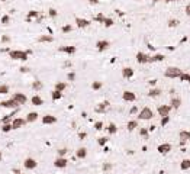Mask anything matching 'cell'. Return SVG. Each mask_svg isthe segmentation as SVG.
<instances>
[{
    "instance_id": "cell-1",
    "label": "cell",
    "mask_w": 190,
    "mask_h": 174,
    "mask_svg": "<svg viewBox=\"0 0 190 174\" xmlns=\"http://www.w3.org/2000/svg\"><path fill=\"white\" fill-rule=\"evenodd\" d=\"M31 54H32V51H22V49H10L9 51V57L13 61H26Z\"/></svg>"
},
{
    "instance_id": "cell-2",
    "label": "cell",
    "mask_w": 190,
    "mask_h": 174,
    "mask_svg": "<svg viewBox=\"0 0 190 174\" xmlns=\"http://www.w3.org/2000/svg\"><path fill=\"white\" fill-rule=\"evenodd\" d=\"M181 73L183 71H181V68H179V67H168V68H166V71H164V77H167V78H179Z\"/></svg>"
},
{
    "instance_id": "cell-3",
    "label": "cell",
    "mask_w": 190,
    "mask_h": 174,
    "mask_svg": "<svg viewBox=\"0 0 190 174\" xmlns=\"http://www.w3.org/2000/svg\"><path fill=\"white\" fill-rule=\"evenodd\" d=\"M154 118V112L149 108H144L138 112V119L139 120H151Z\"/></svg>"
},
{
    "instance_id": "cell-4",
    "label": "cell",
    "mask_w": 190,
    "mask_h": 174,
    "mask_svg": "<svg viewBox=\"0 0 190 174\" xmlns=\"http://www.w3.org/2000/svg\"><path fill=\"white\" fill-rule=\"evenodd\" d=\"M23 167H25V170H35L38 167V161L32 157H28L23 160Z\"/></svg>"
},
{
    "instance_id": "cell-5",
    "label": "cell",
    "mask_w": 190,
    "mask_h": 174,
    "mask_svg": "<svg viewBox=\"0 0 190 174\" xmlns=\"http://www.w3.org/2000/svg\"><path fill=\"white\" fill-rule=\"evenodd\" d=\"M10 99H13V100H15V102H16L19 106H22V105H25V103L28 102V97H26V94H23V93H19V91H18V93H13Z\"/></svg>"
},
{
    "instance_id": "cell-6",
    "label": "cell",
    "mask_w": 190,
    "mask_h": 174,
    "mask_svg": "<svg viewBox=\"0 0 190 174\" xmlns=\"http://www.w3.org/2000/svg\"><path fill=\"white\" fill-rule=\"evenodd\" d=\"M26 119H23V118H15V119L12 120V128L13 130L15 129H21V128H25L26 126Z\"/></svg>"
},
{
    "instance_id": "cell-7",
    "label": "cell",
    "mask_w": 190,
    "mask_h": 174,
    "mask_svg": "<svg viewBox=\"0 0 190 174\" xmlns=\"http://www.w3.org/2000/svg\"><path fill=\"white\" fill-rule=\"evenodd\" d=\"M171 106L170 105H161V106H158L157 109V112H158V115L163 118V116H170V113H171Z\"/></svg>"
},
{
    "instance_id": "cell-8",
    "label": "cell",
    "mask_w": 190,
    "mask_h": 174,
    "mask_svg": "<svg viewBox=\"0 0 190 174\" xmlns=\"http://www.w3.org/2000/svg\"><path fill=\"white\" fill-rule=\"evenodd\" d=\"M109 46H110V42H109L108 39H100V41L96 42V49H97L99 52H103V51L109 49Z\"/></svg>"
},
{
    "instance_id": "cell-9",
    "label": "cell",
    "mask_w": 190,
    "mask_h": 174,
    "mask_svg": "<svg viewBox=\"0 0 190 174\" xmlns=\"http://www.w3.org/2000/svg\"><path fill=\"white\" fill-rule=\"evenodd\" d=\"M135 58H136V63H138V64H147V63H149V55L145 54V52H142V51L136 52Z\"/></svg>"
},
{
    "instance_id": "cell-10",
    "label": "cell",
    "mask_w": 190,
    "mask_h": 174,
    "mask_svg": "<svg viewBox=\"0 0 190 174\" xmlns=\"http://www.w3.org/2000/svg\"><path fill=\"white\" fill-rule=\"evenodd\" d=\"M58 51L60 52H64V54H68V55H74L77 52V48L73 46V45H64V46H60Z\"/></svg>"
},
{
    "instance_id": "cell-11",
    "label": "cell",
    "mask_w": 190,
    "mask_h": 174,
    "mask_svg": "<svg viewBox=\"0 0 190 174\" xmlns=\"http://www.w3.org/2000/svg\"><path fill=\"white\" fill-rule=\"evenodd\" d=\"M171 144H168V142H164V144H160L158 147H157V151L160 152L161 155H166V154H168V152L171 151Z\"/></svg>"
},
{
    "instance_id": "cell-12",
    "label": "cell",
    "mask_w": 190,
    "mask_h": 174,
    "mask_svg": "<svg viewBox=\"0 0 190 174\" xmlns=\"http://www.w3.org/2000/svg\"><path fill=\"white\" fill-rule=\"evenodd\" d=\"M68 165V160L66 157H57L55 161H54V167L57 168H66Z\"/></svg>"
},
{
    "instance_id": "cell-13",
    "label": "cell",
    "mask_w": 190,
    "mask_h": 174,
    "mask_svg": "<svg viewBox=\"0 0 190 174\" xmlns=\"http://www.w3.org/2000/svg\"><path fill=\"white\" fill-rule=\"evenodd\" d=\"M0 106L1 108H7V109H19V105L13 100V99H9V100H3L0 102Z\"/></svg>"
},
{
    "instance_id": "cell-14",
    "label": "cell",
    "mask_w": 190,
    "mask_h": 174,
    "mask_svg": "<svg viewBox=\"0 0 190 174\" xmlns=\"http://www.w3.org/2000/svg\"><path fill=\"white\" fill-rule=\"evenodd\" d=\"M179 138H180V147H183L187 141H190V130H180Z\"/></svg>"
},
{
    "instance_id": "cell-15",
    "label": "cell",
    "mask_w": 190,
    "mask_h": 174,
    "mask_svg": "<svg viewBox=\"0 0 190 174\" xmlns=\"http://www.w3.org/2000/svg\"><path fill=\"white\" fill-rule=\"evenodd\" d=\"M76 25H77V28H80V29H84V28H89L90 25H91V22H90L89 19L76 18Z\"/></svg>"
},
{
    "instance_id": "cell-16",
    "label": "cell",
    "mask_w": 190,
    "mask_h": 174,
    "mask_svg": "<svg viewBox=\"0 0 190 174\" xmlns=\"http://www.w3.org/2000/svg\"><path fill=\"white\" fill-rule=\"evenodd\" d=\"M122 99L125 102H135L136 100V94L134 91H129V90H125L122 93Z\"/></svg>"
},
{
    "instance_id": "cell-17",
    "label": "cell",
    "mask_w": 190,
    "mask_h": 174,
    "mask_svg": "<svg viewBox=\"0 0 190 174\" xmlns=\"http://www.w3.org/2000/svg\"><path fill=\"white\" fill-rule=\"evenodd\" d=\"M109 105H110V103H109L108 100H105V102L99 103V105L94 108V112H96V113H105V112H106V109L109 108Z\"/></svg>"
},
{
    "instance_id": "cell-18",
    "label": "cell",
    "mask_w": 190,
    "mask_h": 174,
    "mask_svg": "<svg viewBox=\"0 0 190 174\" xmlns=\"http://www.w3.org/2000/svg\"><path fill=\"white\" fill-rule=\"evenodd\" d=\"M135 74L134 68L132 67H123L122 68V77L123 78H132Z\"/></svg>"
},
{
    "instance_id": "cell-19",
    "label": "cell",
    "mask_w": 190,
    "mask_h": 174,
    "mask_svg": "<svg viewBox=\"0 0 190 174\" xmlns=\"http://www.w3.org/2000/svg\"><path fill=\"white\" fill-rule=\"evenodd\" d=\"M57 118L55 116H52V115H45V116H42V123L44 125H54V123H57Z\"/></svg>"
},
{
    "instance_id": "cell-20",
    "label": "cell",
    "mask_w": 190,
    "mask_h": 174,
    "mask_svg": "<svg viewBox=\"0 0 190 174\" xmlns=\"http://www.w3.org/2000/svg\"><path fill=\"white\" fill-rule=\"evenodd\" d=\"M76 157H77L78 160H84V158L87 157V148H84V147H80L77 151H76Z\"/></svg>"
},
{
    "instance_id": "cell-21",
    "label": "cell",
    "mask_w": 190,
    "mask_h": 174,
    "mask_svg": "<svg viewBox=\"0 0 190 174\" xmlns=\"http://www.w3.org/2000/svg\"><path fill=\"white\" fill-rule=\"evenodd\" d=\"M31 103L34 106H42L44 105V99L41 97V96H38V94H35V96L31 97Z\"/></svg>"
},
{
    "instance_id": "cell-22",
    "label": "cell",
    "mask_w": 190,
    "mask_h": 174,
    "mask_svg": "<svg viewBox=\"0 0 190 174\" xmlns=\"http://www.w3.org/2000/svg\"><path fill=\"white\" fill-rule=\"evenodd\" d=\"M38 116H39V115H38V112H29V113L26 115V118H25V119H26L28 123H32V122H36V120H38Z\"/></svg>"
},
{
    "instance_id": "cell-23",
    "label": "cell",
    "mask_w": 190,
    "mask_h": 174,
    "mask_svg": "<svg viewBox=\"0 0 190 174\" xmlns=\"http://www.w3.org/2000/svg\"><path fill=\"white\" fill-rule=\"evenodd\" d=\"M164 60H166L164 54H154L152 57H149V63H161Z\"/></svg>"
},
{
    "instance_id": "cell-24",
    "label": "cell",
    "mask_w": 190,
    "mask_h": 174,
    "mask_svg": "<svg viewBox=\"0 0 190 174\" xmlns=\"http://www.w3.org/2000/svg\"><path fill=\"white\" fill-rule=\"evenodd\" d=\"M136 128H139V125H138V120L132 119V120H129V122L126 123V129L129 130V132H134Z\"/></svg>"
},
{
    "instance_id": "cell-25",
    "label": "cell",
    "mask_w": 190,
    "mask_h": 174,
    "mask_svg": "<svg viewBox=\"0 0 190 174\" xmlns=\"http://www.w3.org/2000/svg\"><path fill=\"white\" fill-rule=\"evenodd\" d=\"M170 106H171V109H177L181 106V99L180 97H173L171 100H170Z\"/></svg>"
},
{
    "instance_id": "cell-26",
    "label": "cell",
    "mask_w": 190,
    "mask_h": 174,
    "mask_svg": "<svg viewBox=\"0 0 190 174\" xmlns=\"http://www.w3.org/2000/svg\"><path fill=\"white\" fill-rule=\"evenodd\" d=\"M180 170H181V171L190 170V158H184V160H181V163H180Z\"/></svg>"
},
{
    "instance_id": "cell-27",
    "label": "cell",
    "mask_w": 190,
    "mask_h": 174,
    "mask_svg": "<svg viewBox=\"0 0 190 174\" xmlns=\"http://www.w3.org/2000/svg\"><path fill=\"white\" fill-rule=\"evenodd\" d=\"M161 93H163V91H161V88H158V87H152V88L148 91V96H149V97H158Z\"/></svg>"
},
{
    "instance_id": "cell-28",
    "label": "cell",
    "mask_w": 190,
    "mask_h": 174,
    "mask_svg": "<svg viewBox=\"0 0 190 174\" xmlns=\"http://www.w3.org/2000/svg\"><path fill=\"white\" fill-rule=\"evenodd\" d=\"M54 41V36L52 35H41L39 38H38V42H52Z\"/></svg>"
},
{
    "instance_id": "cell-29",
    "label": "cell",
    "mask_w": 190,
    "mask_h": 174,
    "mask_svg": "<svg viewBox=\"0 0 190 174\" xmlns=\"http://www.w3.org/2000/svg\"><path fill=\"white\" fill-rule=\"evenodd\" d=\"M108 132H109V135H115L116 132H118V126H116V123H113V122H110L109 125H108Z\"/></svg>"
},
{
    "instance_id": "cell-30",
    "label": "cell",
    "mask_w": 190,
    "mask_h": 174,
    "mask_svg": "<svg viewBox=\"0 0 190 174\" xmlns=\"http://www.w3.org/2000/svg\"><path fill=\"white\" fill-rule=\"evenodd\" d=\"M66 88H67V83H64V81H58V83L55 84V88H54V90H57V91H61V93H63Z\"/></svg>"
},
{
    "instance_id": "cell-31",
    "label": "cell",
    "mask_w": 190,
    "mask_h": 174,
    "mask_svg": "<svg viewBox=\"0 0 190 174\" xmlns=\"http://www.w3.org/2000/svg\"><path fill=\"white\" fill-rule=\"evenodd\" d=\"M32 88H34L35 91H39V90H42V88H44V84H42V81H39V80H35L34 83H32Z\"/></svg>"
},
{
    "instance_id": "cell-32",
    "label": "cell",
    "mask_w": 190,
    "mask_h": 174,
    "mask_svg": "<svg viewBox=\"0 0 190 174\" xmlns=\"http://www.w3.org/2000/svg\"><path fill=\"white\" fill-rule=\"evenodd\" d=\"M61 97H63V93H61V91H57V90H52V91H51V99H52L54 102L60 100Z\"/></svg>"
},
{
    "instance_id": "cell-33",
    "label": "cell",
    "mask_w": 190,
    "mask_h": 174,
    "mask_svg": "<svg viewBox=\"0 0 190 174\" xmlns=\"http://www.w3.org/2000/svg\"><path fill=\"white\" fill-rule=\"evenodd\" d=\"M139 135L144 139H148L149 138V130H148V128H139Z\"/></svg>"
},
{
    "instance_id": "cell-34",
    "label": "cell",
    "mask_w": 190,
    "mask_h": 174,
    "mask_svg": "<svg viewBox=\"0 0 190 174\" xmlns=\"http://www.w3.org/2000/svg\"><path fill=\"white\" fill-rule=\"evenodd\" d=\"M167 25H168V28H177L180 25V21L179 19H168Z\"/></svg>"
},
{
    "instance_id": "cell-35",
    "label": "cell",
    "mask_w": 190,
    "mask_h": 174,
    "mask_svg": "<svg viewBox=\"0 0 190 174\" xmlns=\"http://www.w3.org/2000/svg\"><path fill=\"white\" fill-rule=\"evenodd\" d=\"M180 81H184V83H190V74L189 73H184V71H183V73H181V74H180Z\"/></svg>"
},
{
    "instance_id": "cell-36",
    "label": "cell",
    "mask_w": 190,
    "mask_h": 174,
    "mask_svg": "<svg viewBox=\"0 0 190 174\" xmlns=\"http://www.w3.org/2000/svg\"><path fill=\"white\" fill-rule=\"evenodd\" d=\"M103 25H105V28H110V26H113V25H115V21H113L112 18H105Z\"/></svg>"
},
{
    "instance_id": "cell-37",
    "label": "cell",
    "mask_w": 190,
    "mask_h": 174,
    "mask_svg": "<svg viewBox=\"0 0 190 174\" xmlns=\"http://www.w3.org/2000/svg\"><path fill=\"white\" fill-rule=\"evenodd\" d=\"M32 18H39V12H36V10H29L28 12V19H26V21L29 22Z\"/></svg>"
},
{
    "instance_id": "cell-38",
    "label": "cell",
    "mask_w": 190,
    "mask_h": 174,
    "mask_svg": "<svg viewBox=\"0 0 190 174\" xmlns=\"http://www.w3.org/2000/svg\"><path fill=\"white\" fill-rule=\"evenodd\" d=\"M102 87H103V83L99 81V80H96V81L91 83V88H93V90H100Z\"/></svg>"
},
{
    "instance_id": "cell-39",
    "label": "cell",
    "mask_w": 190,
    "mask_h": 174,
    "mask_svg": "<svg viewBox=\"0 0 190 174\" xmlns=\"http://www.w3.org/2000/svg\"><path fill=\"white\" fill-rule=\"evenodd\" d=\"M10 130H13V128H12V123H3V125H1V132L7 133V132H10Z\"/></svg>"
},
{
    "instance_id": "cell-40",
    "label": "cell",
    "mask_w": 190,
    "mask_h": 174,
    "mask_svg": "<svg viewBox=\"0 0 190 174\" xmlns=\"http://www.w3.org/2000/svg\"><path fill=\"white\" fill-rule=\"evenodd\" d=\"M112 168H113V164L112 163H105V164H103V167H102V170H103L105 173H109Z\"/></svg>"
},
{
    "instance_id": "cell-41",
    "label": "cell",
    "mask_w": 190,
    "mask_h": 174,
    "mask_svg": "<svg viewBox=\"0 0 190 174\" xmlns=\"http://www.w3.org/2000/svg\"><path fill=\"white\" fill-rule=\"evenodd\" d=\"M9 86L7 84H0V94H7L9 93Z\"/></svg>"
},
{
    "instance_id": "cell-42",
    "label": "cell",
    "mask_w": 190,
    "mask_h": 174,
    "mask_svg": "<svg viewBox=\"0 0 190 174\" xmlns=\"http://www.w3.org/2000/svg\"><path fill=\"white\" fill-rule=\"evenodd\" d=\"M108 141H109V138H108V136H100V138L97 139V144H99L100 147H105V145L108 144Z\"/></svg>"
},
{
    "instance_id": "cell-43",
    "label": "cell",
    "mask_w": 190,
    "mask_h": 174,
    "mask_svg": "<svg viewBox=\"0 0 190 174\" xmlns=\"http://www.w3.org/2000/svg\"><path fill=\"white\" fill-rule=\"evenodd\" d=\"M10 23V16L9 15H4V16H1V25H9Z\"/></svg>"
},
{
    "instance_id": "cell-44",
    "label": "cell",
    "mask_w": 190,
    "mask_h": 174,
    "mask_svg": "<svg viewBox=\"0 0 190 174\" xmlns=\"http://www.w3.org/2000/svg\"><path fill=\"white\" fill-rule=\"evenodd\" d=\"M103 126H105V125H103V122H102V120L94 122V129H96V130H102V129H103Z\"/></svg>"
},
{
    "instance_id": "cell-45",
    "label": "cell",
    "mask_w": 190,
    "mask_h": 174,
    "mask_svg": "<svg viewBox=\"0 0 190 174\" xmlns=\"http://www.w3.org/2000/svg\"><path fill=\"white\" fill-rule=\"evenodd\" d=\"M94 21L99 22V23H103V21H105V15H103V13H99V15H96V16H94Z\"/></svg>"
},
{
    "instance_id": "cell-46",
    "label": "cell",
    "mask_w": 190,
    "mask_h": 174,
    "mask_svg": "<svg viewBox=\"0 0 190 174\" xmlns=\"http://www.w3.org/2000/svg\"><path fill=\"white\" fill-rule=\"evenodd\" d=\"M168 122H170V116H163L160 125H161V126H166V125H168Z\"/></svg>"
},
{
    "instance_id": "cell-47",
    "label": "cell",
    "mask_w": 190,
    "mask_h": 174,
    "mask_svg": "<svg viewBox=\"0 0 190 174\" xmlns=\"http://www.w3.org/2000/svg\"><path fill=\"white\" fill-rule=\"evenodd\" d=\"M61 31H63L64 33H68V32L73 31V26H71V25H64V26L61 28Z\"/></svg>"
},
{
    "instance_id": "cell-48",
    "label": "cell",
    "mask_w": 190,
    "mask_h": 174,
    "mask_svg": "<svg viewBox=\"0 0 190 174\" xmlns=\"http://www.w3.org/2000/svg\"><path fill=\"white\" fill-rule=\"evenodd\" d=\"M57 152H58V157H66V154L68 152V150L67 148H60Z\"/></svg>"
},
{
    "instance_id": "cell-49",
    "label": "cell",
    "mask_w": 190,
    "mask_h": 174,
    "mask_svg": "<svg viewBox=\"0 0 190 174\" xmlns=\"http://www.w3.org/2000/svg\"><path fill=\"white\" fill-rule=\"evenodd\" d=\"M67 80H68V81H74V80H76V73H74V71L68 73V74H67Z\"/></svg>"
},
{
    "instance_id": "cell-50",
    "label": "cell",
    "mask_w": 190,
    "mask_h": 174,
    "mask_svg": "<svg viewBox=\"0 0 190 174\" xmlns=\"http://www.w3.org/2000/svg\"><path fill=\"white\" fill-rule=\"evenodd\" d=\"M48 15H49L51 18H57V16H58V12H57L55 9H52V7H51V9L48 10Z\"/></svg>"
},
{
    "instance_id": "cell-51",
    "label": "cell",
    "mask_w": 190,
    "mask_h": 174,
    "mask_svg": "<svg viewBox=\"0 0 190 174\" xmlns=\"http://www.w3.org/2000/svg\"><path fill=\"white\" fill-rule=\"evenodd\" d=\"M10 42V36L9 35H3L1 36V44H9Z\"/></svg>"
},
{
    "instance_id": "cell-52",
    "label": "cell",
    "mask_w": 190,
    "mask_h": 174,
    "mask_svg": "<svg viewBox=\"0 0 190 174\" xmlns=\"http://www.w3.org/2000/svg\"><path fill=\"white\" fill-rule=\"evenodd\" d=\"M138 112H139L138 106H132V108H131V110H129V115H138Z\"/></svg>"
},
{
    "instance_id": "cell-53",
    "label": "cell",
    "mask_w": 190,
    "mask_h": 174,
    "mask_svg": "<svg viewBox=\"0 0 190 174\" xmlns=\"http://www.w3.org/2000/svg\"><path fill=\"white\" fill-rule=\"evenodd\" d=\"M78 138L83 141V139H86V138H87V133H86V132H80V133H78Z\"/></svg>"
},
{
    "instance_id": "cell-54",
    "label": "cell",
    "mask_w": 190,
    "mask_h": 174,
    "mask_svg": "<svg viewBox=\"0 0 190 174\" xmlns=\"http://www.w3.org/2000/svg\"><path fill=\"white\" fill-rule=\"evenodd\" d=\"M19 71H21V73H29V68H28V67H25V65H22V67L19 68Z\"/></svg>"
},
{
    "instance_id": "cell-55",
    "label": "cell",
    "mask_w": 190,
    "mask_h": 174,
    "mask_svg": "<svg viewBox=\"0 0 190 174\" xmlns=\"http://www.w3.org/2000/svg\"><path fill=\"white\" fill-rule=\"evenodd\" d=\"M148 84H149V86H152V87H154V86H155V84H157V80H155V78H152V80H149V81H148Z\"/></svg>"
},
{
    "instance_id": "cell-56",
    "label": "cell",
    "mask_w": 190,
    "mask_h": 174,
    "mask_svg": "<svg viewBox=\"0 0 190 174\" xmlns=\"http://www.w3.org/2000/svg\"><path fill=\"white\" fill-rule=\"evenodd\" d=\"M184 12H186V15H187V16H190V4H187V6H186Z\"/></svg>"
},
{
    "instance_id": "cell-57",
    "label": "cell",
    "mask_w": 190,
    "mask_h": 174,
    "mask_svg": "<svg viewBox=\"0 0 190 174\" xmlns=\"http://www.w3.org/2000/svg\"><path fill=\"white\" fill-rule=\"evenodd\" d=\"M12 173L13 174H21V170H18V168H12Z\"/></svg>"
},
{
    "instance_id": "cell-58",
    "label": "cell",
    "mask_w": 190,
    "mask_h": 174,
    "mask_svg": "<svg viewBox=\"0 0 190 174\" xmlns=\"http://www.w3.org/2000/svg\"><path fill=\"white\" fill-rule=\"evenodd\" d=\"M115 12H116V13H118L119 16H125V13H123L122 10H119V9H116V10H115Z\"/></svg>"
},
{
    "instance_id": "cell-59",
    "label": "cell",
    "mask_w": 190,
    "mask_h": 174,
    "mask_svg": "<svg viewBox=\"0 0 190 174\" xmlns=\"http://www.w3.org/2000/svg\"><path fill=\"white\" fill-rule=\"evenodd\" d=\"M89 3H90V4H97V3H99V0H89Z\"/></svg>"
},
{
    "instance_id": "cell-60",
    "label": "cell",
    "mask_w": 190,
    "mask_h": 174,
    "mask_svg": "<svg viewBox=\"0 0 190 174\" xmlns=\"http://www.w3.org/2000/svg\"><path fill=\"white\" fill-rule=\"evenodd\" d=\"M166 3H170V1H180V0H164Z\"/></svg>"
},
{
    "instance_id": "cell-61",
    "label": "cell",
    "mask_w": 190,
    "mask_h": 174,
    "mask_svg": "<svg viewBox=\"0 0 190 174\" xmlns=\"http://www.w3.org/2000/svg\"><path fill=\"white\" fill-rule=\"evenodd\" d=\"M1 160H3V152L0 151V161H1Z\"/></svg>"
},
{
    "instance_id": "cell-62",
    "label": "cell",
    "mask_w": 190,
    "mask_h": 174,
    "mask_svg": "<svg viewBox=\"0 0 190 174\" xmlns=\"http://www.w3.org/2000/svg\"><path fill=\"white\" fill-rule=\"evenodd\" d=\"M158 1H160V0H152V3H158Z\"/></svg>"
},
{
    "instance_id": "cell-63",
    "label": "cell",
    "mask_w": 190,
    "mask_h": 174,
    "mask_svg": "<svg viewBox=\"0 0 190 174\" xmlns=\"http://www.w3.org/2000/svg\"><path fill=\"white\" fill-rule=\"evenodd\" d=\"M21 174H25V173H21Z\"/></svg>"
},
{
    "instance_id": "cell-64",
    "label": "cell",
    "mask_w": 190,
    "mask_h": 174,
    "mask_svg": "<svg viewBox=\"0 0 190 174\" xmlns=\"http://www.w3.org/2000/svg\"><path fill=\"white\" fill-rule=\"evenodd\" d=\"M3 1H4V0H3Z\"/></svg>"
}]
</instances>
